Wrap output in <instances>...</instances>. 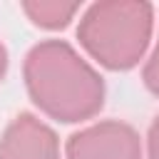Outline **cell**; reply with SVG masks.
<instances>
[{"instance_id":"cell-1","label":"cell","mask_w":159,"mask_h":159,"mask_svg":"<svg viewBox=\"0 0 159 159\" xmlns=\"http://www.w3.org/2000/svg\"><path fill=\"white\" fill-rule=\"evenodd\" d=\"M22 77L32 104L62 124L87 122L104 107L102 75L65 40H42L30 47Z\"/></svg>"},{"instance_id":"cell-2","label":"cell","mask_w":159,"mask_h":159,"mask_svg":"<svg viewBox=\"0 0 159 159\" xmlns=\"http://www.w3.org/2000/svg\"><path fill=\"white\" fill-rule=\"evenodd\" d=\"M154 32V5L144 0H102L77 25V40L92 60L112 72L139 65Z\"/></svg>"},{"instance_id":"cell-3","label":"cell","mask_w":159,"mask_h":159,"mask_svg":"<svg viewBox=\"0 0 159 159\" xmlns=\"http://www.w3.org/2000/svg\"><path fill=\"white\" fill-rule=\"evenodd\" d=\"M67 159H144L139 132L119 119H102L75 132L65 144Z\"/></svg>"},{"instance_id":"cell-4","label":"cell","mask_w":159,"mask_h":159,"mask_svg":"<svg viewBox=\"0 0 159 159\" xmlns=\"http://www.w3.org/2000/svg\"><path fill=\"white\" fill-rule=\"evenodd\" d=\"M0 159H62V149L50 124L20 112L0 137Z\"/></svg>"},{"instance_id":"cell-5","label":"cell","mask_w":159,"mask_h":159,"mask_svg":"<svg viewBox=\"0 0 159 159\" xmlns=\"http://www.w3.org/2000/svg\"><path fill=\"white\" fill-rule=\"evenodd\" d=\"M22 12L30 17L32 25L45 30H62L67 27L75 15L80 12V2H62V0H27L22 2Z\"/></svg>"},{"instance_id":"cell-6","label":"cell","mask_w":159,"mask_h":159,"mask_svg":"<svg viewBox=\"0 0 159 159\" xmlns=\"http://www.w3.org/2000/svg\"><path fill=\"white\" fill-rule=\"evenodd\" d=\"M142 80H144V87H147L154 97H159V40H157V45H154L149 60L144 62Z\"/></svg>"},{"instance_id":"cell-7","label":"cell","mask_w":159,"mask_h":159,"mask_svg":"<svg viewBox=\"0 0 159 159\" xmlns=\"http://www.w3.org/2000/svg\"><path fill=\"white\" fill-rule=\"evenodd\" d=\"M147 157L159 159V114L152 119L149 132H147Z\"/></svg>"},{"instance_id":"cell-8","label":"cell","mask_w":159,"mask_h":159,"mask_svg":"<svg viewBox=\"0 0 159 159\" xmlns=\"http://www.w3.org/2000/svg\"><path fill=\"white\" fill-rule=\"evenodd\" d=\"M5 72H7V50H5V45L0 42V82H2Z\"/></svg>"}]
</instances>
